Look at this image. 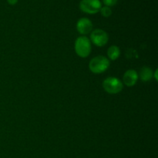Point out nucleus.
Here are the masks:
<instances>
[{
  "label": "nucleus",
  "mask_w": 158,
  "mask_h": 158,
  "mask_svg": "<svg viewBox=\"0 0 158 158\" xmlns=\"http://www.w3.org/2000/svg\"><path fill=\"white\" fill-rule=\"evenodd\" d=\"M90 40L94 45L97 46H103L107 43L109 36L104 30L100 29L93 30L90 32Z\"/></svg>",
  "instance_id": "nucleus-5"
},
{
  "label": "nucleus",
  "mask_w": 158,
  "mask_h": 158,
  "mask_svg": "<svg viewBox=\"0 0 158 158\" xmlns=\"http://www.w3.org/2000/svg\"><path fill=\"white\" fill-rule=\"evenodd\" d=\"M101 7L100 0H81L80 3V9L88 14H95L100 12Z\"/></svg>",
  "instance_id": "nucleus-4"
},
{
  "label": "nucleus",
  "mask_w": 158,
  "mask_h": 158,
  "mask_svg": "<svg viewBox=\"0 0 158 158\" xmlns=\"http://www.w3.org/2000/svg\"><path fill=\"white\" fill-rule=\"evenodd\" d=\"M100 12H101V15H103V17H106V18L110 17L111 15V14H112V10H111L110 8L108 7V6H103V7H101Z\"/></svg>",
  "instance_id": "nucleus-10"
},
{
  "label": "nucleus",
  "mask_w": 158,
  "mask_h": 158,
  "mask_svg": "<svg viewBox=\"0 0 158 158\" xmlns=\"http://www.w3.org/2000/svg\"><path fill=\"white\" fill-rule=\"evenodd\" d=\"M138 77L139 75L137 71L134 70V69H129V70L126 71L124 75H123V83L129 87L134 86L137 83Z\"/></svg>",
  "instance_id": "nucleus-7"
},
{
  "label": "nucleus",
  "mask_w": 158,
  "mask_h": 158,
  "mask_svg": "<svg viewBox=\"0 0 158 158\" xmlns=\"http://www.w3.org/2000/svg\"><path fill=\"white\" fill-rule=\"evenodd\" d=\"M117 1L118 0H103V2L104 3V5L108 7H110V6H114L117 4Z\"/></svg>",
  "instance_id": "nucleus-11"
},
{
  "label": "nucleus",
  "mask_w": 158,
  "mask_h": 158,
  "mask_svg": "<svg viewBox=\"0 0 158 158\" xmlns=\"http://www.w3.org/2000/svg\"><path fill=\"white\" fill-rule=\"evenodd\" d=\"M103 87L106 93L110 94H117L121 92L123 84L121 80L117 77H108L103 82Z\"/></svg>",
  "instance_id": "nucleus-3"
},
{
  "label": "nucleus",
  "mask_w": 158,
  "mask_h": 158,
  "mask_svg": "<svg viewBox=\"0 0 158 158\" xmlns=\"http://www.w3.org/2000/svg\"><path fill=\"white\" fill-rule=\"evenodd\" d=\"M140 80L143 82H148L154 77V72L148 66H143L140 70Z\"/></svg>",
  "instance_id": "nucleus-8"
},
{
  "label": "nucleus",
  "mask_w": 158,
  "mask_h": 158,
  "mask_svg": "<svg viewBox=\"0 0 158 158\" xmlns=\"http://www.w3.org/2000/svg\"><path fill=\"white\" fill-rule=\"evenodd\" d=\"M77 29L82 35H87L93 30V23L87 18H81L77 23Z\"/></svg>",
  "instance_id": "nucleus-6"
},
{
  "label": "nucleus",
  "mask_w": 158,
  "mask_h": 158,
  "mask_svg": "<svg viewBox=\"0 0 158 158\" xmlns=\"http://www.w3.org/2000/svg\"><path fill=\"white\" fill-rule=\"evenodd\" d=\"M120 49L117 46H111L107 50V56L110 60H116L120 57Z\"/></svg>",
  "instance_id": "nucleus-9"
},
{
  "label": "nucleus",
  "mask_w": 158,
  "mask_h": 158,
  "mask_svg": "<svg viewBox=\"0 0 158 158\" xmlns=\"http://www.w3.org/2000/svg\"><path fill=\"white\" fill-rule=\"evenodd\" d=\"M76 53L82 58L89 56L91 52L90 40L86 36H80L76 40L75 42Z\"/></svg>",
  "instance_id": "nucleus-2"
},
{
  "label": "nucleus",
  "mask_w": 158,
  "mask_h": 158,
  "mask_svg": "<svg viewBox=\"0 0 158 158\" xmlns=\"http://www.w3.org/2000/svg\"><path fill=\"white\" fill-rule=\"evenodd\" d=\"M110 66V61L106 57L103 56H98L90 60L89 63V68L92 73L95 74H100L105 72Z\"/></svg>",
  "instance_id": "nucleus-1"
},
{
  "label": "nucleus",
  "mask_w": 158,
  "mask_h": 158,
  "mask_svg": "<svg viewBox=\"0 0 158 158\" xmlns=\"http://www.w3.org/2000/svg\"><path fill=\"white\" fill-rule=\"evenodd\" d=\"M8 3L10 5H15L18 2V0H7Z\"/></svg>",
  "instance_id": "nucleus-12"
}]
</instances>
